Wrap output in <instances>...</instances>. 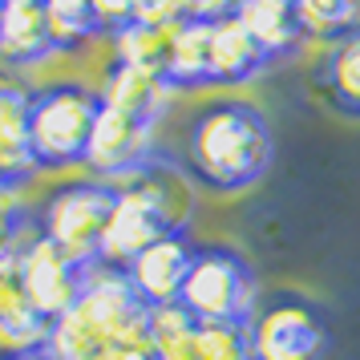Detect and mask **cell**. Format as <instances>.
Returning a JSON list of instances; mask_svg holds the SVG:
<instances>
[{
    "label": "cell",
    "mask_w": 360,
    "mask_h": 360,
    "mask_svg": "<svg viewBox=\"0 0 360 360\" xmlns=\"http://www.w3.org/2000/svg\"><path fill=\"white\" fill-rule=\"evenodd\" d=\"M49 336H53V324L29 304L17 267H13L0 279V356L49 352Z\"/></svg>",
    "instance_id": "5bb4252c"
},
{
    "label": "cell",
    "mask_w": 360,
    "mask_h": 360,
    "mask_svg": "<svg viewBox=\"0 0 360 360\" xmlns=\"http://www.w3.org/2000/svg\"><path fill=\"white\" fill-rule=\"evenodd\" d=\"M316 85L336 114L360 117V25H352L328 45L324 61L316 69Z\"/></svg>",
    "instance_id": "2e32d148"
},
{
    "label": "cell",
    "mask_w": 360,
    "mask_h": 360,
    "mask_svg": "<svg viewBox=\"0 0 360 360\" xmlns=\"http://www.w3.org/2000/svg\"><path fill=\"white\" fill-rule=\"evenodd\" d=\"M101 98L82 82H53L29 98V150L37 170L82 166L98 126Z\"/></svg>",
    "instance_id": "277c9868"
},
{
    "label": "cell",
    "mask_w": 360,
    "mask_h": 360,
    "mask_svg": "<svg viewBox=\"0 0 360 360\" xmlns=\"http://www.w3.org/2000/svg\"><path fill=\"white\" fill-rule=\"evenodd\" d=\"M0 360H53L49 352H25V356H0Z\"/></svg>",
    "instance_id": "d4e9b609"
},
{
    "label": "cell",
    "mask_w": 360,
    "mask_h": 360,
    "mask_svg": "<svg viewBox=\"0 0 360 360\" xmlns=\"http://www.w3.org/2000/svg\"><path fill=\"white\" fill-rule=\"evenodd\" d=\"M94 4V17H98L101 33L117 37L122 29L138 25V0H89Z\"/></svg>",
    "instance_id": "cb8c5ba5"
},
{
    "label": "cell",
    "mask_w": 360,
    "mask_h": 360,
    "mask_svg": "<svg viewBox=\"0 0 360 360\" xmlns=\"http://www.w3.org/2000/svg\"><path fill=\"white\" fill-rule=\"evenodd\" d=\"M117 186L114 182H69V186H57L41 211L33 214L37 231L57 243L69 259L85 263V267H98V243L101 231L110 223V211H114Z\"/></svg>",
    "instance_id": "8992f818"
},
{
    "label": "cell",
    "mask_w": 360,
    "mask_h": 360,
    "mask_svg": "<svg viewBox=\"0 0 360 360\" xmlns=\"http://www.w3.org/2000/svg\"><path fill=\"white\" fill-rule=\"evenodd\" d=\"M17 276H20V288L49 324H57L73 304L77 295L85 292V279H89V267L77 259H69L65 251L57 243H49L41 231H37L29 247L20 251L17 259Z\"/></svg>",
    "instance_id": "9c48e42d"
},
{
    "label": "cell",
    "mask_w": 360,
    "mask_h": 360,
    "mask_svg": "<svg viewBox=\"0 0 360 360\" xmlns=\"http://www.w3.org/2000/svg\"><path fill=\"white\" fill-rule=\"evenodd\" d=\"M276 138L259 105L251 101H207L182 134V174L214 195H239L267 174Z\"/></svg>",
    "instance_id": "6da1fadb"
},
{
    "label": "cell",
    "mask_w": 360,
    "mask_h": 360,
    "mask_svg": "<svg viewBox=\"0 0 360 360\" xmlns=\"http://www.w3.org/2000/svg\"><path fill=\"white\" fill-rule=\"evenodd\" d=\"M295 20L308 37H336L356 25L360 0H292Z\"/></svg>",
    "instance_id": "7402d4cb"
},
{
    "label": "cell",
    "mask_w": 360,
    "mask_h": 360,
    "mask_svg": "<svg viewBox=\"0 0 360 360\" xmlns=\"http://www.w3.org/2000/svg\"><path fill=\"white\" fill-rule=\"evenodd\" d=\"M49 8L41 0H8L0 20V61L4 65H37L53 57Z\"/></svg>",
    "instance_id": "9a60e30c"
},
{
    "label": "cell",
    "mask_w": 360,
    "mask_h": 360,
    "mask_svg": "<svg viewBox=\"0 0 360 360\" xmlns=\"http://www.w3.org/2000/svg\"><path fill=\"white\" fill-rule=\"evenodd\" d=\"M4 4H8V0H0V20H4Z\"/></svg>",
    "instance_id": "484cf974"
},
{
    "label": "cell",
    "mask_w": 360,
    "mask_h": 360,
    "mask_svg": "<svg viewBox=\"0 0 360 360\" xmlns=\"http://www.w3.org/2000/svg\"><path fill=\"white\" fill-rule=\"evenodd\" d=\"M154 126H158V122L134 117V114H126V110H114V105H101L94 138H89L85 166H89L101 182L138 179L146 166H154Z\"/></svg>",
    "instance_id": "30bf717a"
},
{
    "label": "cell",
    "mask_w": 360,
    "mask_h": 360,
    "mask_svg": "<svg viewBox=\"0 0 360 360\" xmlns=\"http://www.w3.org/2000/svg\"><path fill=\"white\" fill-rule=\"evenodd\" d=\"M49 33H53V49L57 53H73L82 49L89 37H98V17L89 0H49Z\"/></svg>",
    "instance_id": "ffe728a7"
},
{
    "label": "cell",
    "mask_w": 360,
    "mask_h": 360,
    "mask_svg": "<svg viewBox=\"0 0 360 360\" xmlns=\"http://www.w3.org/2000/svg\"><path fill=\"white\" fill-rule=\"evenodd\" d=\"M146 344H150V308L138 300L126 271L89 267L85 292L53 324L49 356L53 360H101L110 352L146 348Z\"/></svg>",
    "instance_id": "7a4b0ae2"
},
{
    "label": "cell",
    "mask_w": 360,
    "mask_h": 360,
    "mask_svg": "<svg viewBox=\"0 0 360 360\" xmlns=\"http://www.w3.org/2000/svg\"><path fill=\"white\" fill-rule=\"evenodd\" d=\"M37 235V219L17 202V195H0V279L17 267L20 251Z\"/></svg>",
    "instance_id": "603a6c76"
},
{
    "label": "cell",
    "mask_w": 360,
    "mask_h": 360,
    "mask_svg": "<svg viewBox=\"0 0 360 360\" xmlns=\"http://www.w3.org/2000/svg\"><path fill=\"white\" fill-rule=\"evenodd\" d=\"M150 344L158 360H251V336L239 324H198L182 304L150 308Z\"/></svg>",
    "instance_id": "ba28073f"
},
{
    "label": "cell",
    "mask_w": 360,
    "mask_h": 360,
    "mask_svg": "<svg viewBox=\"0 0 360 360\" xmlns=\"http://www.w3.org/2000/svg\"><path fill=\"white\" fill-rule=\"evenodd\" d=\"M41 4H49V0H41Z\"/></svg>",
    "instance_id": "4316f807"
},
{
    "label": "cell",
    "mask_w": 360,
    "mask_h": 360,
    "mask_svg": "<svg viewBox=\"0 0 360 360\" xmlns=\"http://www.w3.org/2000/svg\"><path fill=\"white\" fill-rule=\"evenodd\" d=\"M179 304L198 324H239L247 328L259 308V283L251 263L231 247H198L191 276L182 283Z\"/></svg>",
    "instance_id": "5b68a950"
},
{
    "label": "cell",
    "mask_w": 360,
    "mask_h": 360,
    "mask_svg": "<svg viewBox=\"0 0 360 360\" xmlns=\"http://www.w3.org/2000/svg\"><path fill=\"white\" fill-rule=\"evenodd\" d=\"M162 77L174 89H202L211 85V20H182L170 33Z\"/></svg>",
    "instance_id": "ac0fdd59"
},
{
    "label": "cell",
    "mask_w": 360,
    "mask_h": 360,
    "mask_svg": "<svg viewBox=\"0 0 360 360\" xmlns=\"http://www.w3.org/2000/svg\"><path fill=\"white\" fill-rule=\"evenodd\" d=\"M166 94L170 85L158 69H142V65H126V61H114L105 82H101L98 98L101 105H114V110H126L134 117H146V122H158L166 105Z\"/></svg>",
    "instance_id": "e0dca14e"
},
{
    "label": "cell",
    "mask_w": 360,
    "mask_h": 360,
    "mask_svg": "<svg viewBox=\"0 0 360 360\" xmlns=\"http://www.w3.org/2000/svg\"><path fill=\"white\" fill-rule=\"evenodd\" d=\"M29 89L0 82V195H17L37 174L29 150Z\"/></svg>",
    "instance_id": "7c38bea8"
},
{
    "label": "cell",
    "mask_w": 360,
    "mask_h": 360,
    "mask_svg": "<svg viewBox=\"0 0 360 360\" xmlns=\"http://www.w3.org/2000/svg\"><path fill=\"white\" fill-rule=\"evenodd\" d=\"M198 247L186 239V231H170L158 243H150L138 259L126 267V279L138 292V300L146 308H166V304H179L182 283L191 276V263H195Z\"/></svg>",
    "instance_id": "8fae6325"
},
{
    "label": "cell",
    "mask_w": 360,
    "mask_h": 360,
    "mask_svg": "<svg viewBox=\"0 0 360 360\" xmlns=\"http://www.w3.org/2000/svg\"><path fill=\"white\" fill-rule=\"evenodd\" d=\"M235 17L243 20L247 33H251L263 49H267V57H271V61H276V57H283V53H292L295 41L304 37L300 20H295L292 0H239Z\"/></svg>",
    "instance_id": "d6986e66"
},
{
    "label": "cell",
    "mask_w": 360,
    "mask_h": 360,
    "mask_svg": "<svg viewBox=\"0 0 360 360\" xmlns=\"http://www.w3.org/2000/svg\"><path fill=\"white\" fill-rule=\"evenodd\" d=\"M179 202H191L186 186H174L166 191L158 182V166H146L138 179L122 182L114 198V211H110V223L101 231L98 243V267H110V271H126L150 243H158L170 231H186V207H174Z\"/></svg>",
    "instance_id": "3957f363"
},
{
    "label": "cell",
    "mask_w": 360,
    "mask_h": 360,
    "mask_svg": "<svg viewBox=\"0 0 360 360\" xmlns=\"http://www.w3.org/2000/svg\"><path fill=\"white\" fill-rule=\"evenodd\" d=\"M170 33L174 29H158V25H130L114 37V53L117 61L126 65H142V69H158L162 73L166 65V49H170Z\"/></svg>",
    "instance_id": "44dd1931"
},
{
    "label": "cell",
    "mask_w": 360,
    "mask_h": 360,
    "mask_svg": "<svg viewBox=\"0 0 360 360\" xmlns=\"http://www.w3.org/2000/svg\"><path fill=\"white\" fill-rule=\"evenodd\" d=\"M247 336L251 360H320L328 344L320 308L295 292L263 300L247 324Z\"/></svg>",
    "instance_id": "52a82bcc"
},
{
    "label": "cell",
    "mask_w": 360,
    "mask_h": 360,
    "mask_svg": "<svg viewBox=\"0 0 360 360\" xmlns=\"http://www.w3.org/2000/svg\"><path fill=\"white\" fill-rule=\"evenodd\" d=\"M271 65V57L235 13L211 20V85H243Z\"/></svg>",
    "instance_id": "4fadbf2b"
}]
</instances>
